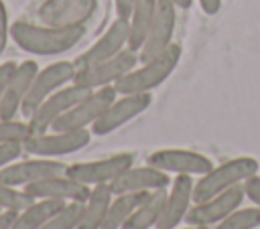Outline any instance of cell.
<instances>
[{
    "instance_id": "6da1fadb",
    "label": "cell",
    "mask_w": 260,
    "mask_h": 229,
    "mask_svg": "<svg viewBox=\"0 0 260 229\" xmlns=\"http://www.w3.org/2000/svg\"><path fill=\"white\" fill-rule=\"evenodd\" d=\"M85 36V26H49L24 20L10 22V41L24 53L55 57L71 51Z\"/></svg>"
},
{
    "instance_id": "7a4b0ae2",
    "label": "cell",
    "mask_w": 260,
    "mask_h": 229,
    "mask_svg": "<svg viewBox=\"0 0 260 229\" xmlns=\"http://www.w3.org/2000/svg\"><path fill=\"white\" fill-rule=\"evenodd\" d=\"M181 53H183L181 45L173 43L160 55H156L148 61H140L132 71H128L114 85L118 95H124V93H152L158 85H162L173 75V71L177 69V65L181 61Z\"/></svg>"
},
{
    "instance_id": "3957f363",
    "label": "cell",
    "mask_w": 260,
    "mask_h": 229,
    "mask_svg": "<svg viewBox=\"0 0 260 229\" xmlns=\"http://www.w3.org/2000/svg\"><path fill=\"white\" fill-rule=\"evenodd\" d=\"M260 172V164L252 156H236L221 164H213V168L201 174L193 184V199L195 203L205 201L213 195H219L232 186L244 184L250 176Z\"/></svg>"
},
{
    "instance_id": "277c9868",
    "label": "cell",
    "mask_w": 260,
    "mask_h": 229,
    "mask_svg": "<svg viewBox=\"0 0 260 229\" xmlns=\"http://www.w3.org/2000/svg\"><path fill=\"white\" fill-rule=\"evenodd\" d=\"M75 75H77L75 61H55V63H49L45 67H39V71H37V75L28 87V93L22 101V107H20V113L24 116V120H28L32 116V111L51 93L69 85L75 79Z\"/></svg>"
},
{
    "instance_id": "5b68a950",
    "label": "cell",
    "mask_w": 260,
    "mask_h": 229,
    "mask_svg": "<svg viewBox=\"0 0 260 229\" xmlns=\"http://www.w3.org/2000/svg\"><path fill=\"white\" fill-rule=\"evenodd\" d=\"M93 132L85 130H47L41 134H30V138L22 144L24 152L30 156H47V158H61L83 150Z\"/></svg>"
},
{
    "instance_id": "8992f818",
    "label": "cell",
    "mask_w": 260,
    "mask_h": 229,
    "mask_svg": "<svg viewBox=\"0 0 260 229\" xmlns=\"http://www.w3.org/2000/svg\"><path fill=\"white\" fill-rule=\"evenodd\" d=\"M132 164H134V154L120 152V154H112V156H106V158L67 164L65 174H69L77 182L91 188V186H98V184H112Z\"/></svg>"
},
{
    "instance_id": "52a82bcc",
    "label": "cell",
    "mask_w": 260,
    "mask_h": 229,
    "mask_svg": "<svg viewBox=\"0 0 260 229\" xmlns=\"http://www.w3.org/2000/svg\"><path fill=\"white\" fill-rule=\"evenodd\" d=\"M118 97V91L114 85L93 89L89 95H85L81 101H77L69 111H65L51 130H85L100 120V116L108 109V105Z\"/></svg>"
},
{
    "instance_id": "ba28073f",
    "label": "cell",
    "mask_w": 260,
    "mask_h": 229,
    "mask_svg": "<svg viewBox=\"0 0 260 229\" xmlns=\"http://www.w3.org/2000/svg\"><path fill=\"white\" fill-rule=\"evenodd\" d=\"M140 63L138 59V51L132 49H124L122 53H118L112 59L100 61L95 65L77 69L75 75V83L87 87V89H100V87H108V85H116L128 71H132L136 65Z\"/></svg>"
},
{
    "instance_id": "9c48e42d",
    "label": "cell",
    "mask_w": 260,
    "mask_h": 229,
    "mask_svg": "<svg viewBox=\"0 0 260 229\" xmlns=\"http://www.w3.org/2000/svg\"><path fill=\"white\" fill-rule=\"evenodd\" d=\"M89 93H91V89H87V87H83V85H79V83H75V81H71L69 85H65V87L57 89L55 93H51V95L32 111V116L26 120L28 126H30V130H32V134H41V132L51 130V126H53L65 111H69L77 101H81V99H83L85 95H89Z\"/></svg>"
},
{
    "instance_id": "30bf717a",
    "label": "cell",
    "mask_w": 260,
    "mask_h": 229,
    "mask_svg": "<svg viewBox=\"0 0 260 229\" xmlns=\"http://www.w3.org/2000/svg\"><path fill=\"white\" fill-rule=\"evenodd\" d=\"M152 103V93H124L118 95L108 109L100 116V120L91 126V132L95 136H106L116 132L118 128L126 126L134 118H138L142 111H146Z\"/></svg>"
},
{
    "instance_id": "8fae6325",
    "label": "cell",
    "mask_w": 260,
    "mask_h": 229,
    "mask_svg": "<svg viewBox=\"0 0 260 229\" xmlns=\"http://www.w3.org/2000/svg\"><path fill=\"white\" fill-rule=\"evenodd\" d=\"M67 170V164L59 158H47V156H32V158H18L10 162L8 166L0 168V178L12 186H28L32 182H39L43 178L63 174Z\"/></svg>"
},
{
    "instance_id": "7c38bea8",
    "label": "cell",
    "mask_w": 260,
    "mask_h": 229,
    "mask_svg": "<svg viewBox=\"0 0 260 229\" xmlns=\"http://www.w3.org/2000/svg\"><path fill=\"white\" fill-rule=\"evenodd\" d=\"M148 164L154 168L167 172V174H189V176H201L213 168V162L209 156L195 152V150H185V148H160L148 154L146 158Z\"/></svg>"
},
{
    "instance_id": "4fadbf2b",
    "label": "cell",
    "mask_w": 260,
    "mask_h": 229,
    "mask_svg": "<svg viewBox=\"0 0 260 229\" xmlns=\"http://www.w3.org/2000/svg\"><path fill=\"white\" fill-rule=\"evenodd\" d=\"M177 26V6L171 0H158L154 18L148 26V32L138 49V59L148 61L160 55L165 49L173 45V34Z\"/></svg>"
},
{
    "instance_id": "5bb4252c",
    "label": "cell",
    "mask_w": 260,
    "mask_h": 229,
    "mask_svg": "<svg viewBox=\"0 0 260 229\" xmlns=\"http://www.w3.org/2000/svg\"><path fill=\"white\" fill-rule=\"evenodd\" d=\"M246 199L244 193V184L232 186L219 195H213L205 201L193 203V207L187 213L185 223L189 225H203V227H213L215 223H219L221 219H225L232 211H236L238 207H242V201Z\"/></svg>"
},
{
    "instance_id": "9a60e30c",
    "label": "cell",
    "mask_w": 260,
    "mask_h": 229,
    "mask_svg": "<svg viewBox=\"0 0 260 229\" xmlns=\"http://www.w3.org/2000/svg\"><path fill=\"white\" fill-rule=\"evenodd\" d=\"M128 41H130V24H128V18L116 16V20L110 22V26L106 28V32L89 49H85L81 55H77L73 61H75L77 69L95 65V63L106 61V59H112L118 53H122L124 49H128Z\"/></svg>"
},
{
    "instance_id": "2e32d148",
    "label": "cell",
    "mask_w": 260,
    "mask_h": 229,
    "mask_svg": "<svg viewBox=\"0 0 260 229\" xmlns=\"http://www.w3.org/2000/svg\"><path fill=\"white\" fill-rule=\"evenodd\" d=\"M193 176L189 174H175L169 188H167V199H165V209L160 215V221L156 229H173L185 223L189 209L193 207Z\"/></svg>"
},
{
    "instance_id": "e0dca14e",
    "label": "cell",
    "mask_w": 260,
    "mask_h": 229,
    "mask_svg": "<svg viewBox=\"0 0 260 229\" xmlns=\"http://www.w3.org/2000/svg\"><path fill=\"white\" fill-rule=\"evenodd\" d=\"M95 4V0H45L39 6V18L49 26H85Z\"/></svg>"
},
{
    "instance_id": "ac0fdd59",
    "label": "cell",
    "mask_w": 260,
    "mask_h": 229,
    "mask_svg": "<svg viewBox=\"0 0 260 229\" xmlns=\"http://www.w3.org/2000/svg\"><path fill=\"white\" fill-rule=\"evenodd\" d=\"M24 190L32 199H53V201H63V203H83L89 197V186L77 182L69 174H55L49 178H43L39 182H32L24 186Z\"/></svg>"
},
{
    "instance_id": "d6986e66",
    "label": "cell",
    "mask_w": 260,
    "mask_h": 229,
    "mask_svg": "<svg viewBox=\"0 0 260 229\" xmlns=\"http://www.w3.org/2000/svg\"><path fill=\"white\" fill-rule=\"evenodd\" d=\"M171 174L154 168L152 164H144V166H130L128 170H124L110 186L114 195H122V193H150V190H158V188H169L171 184Z\"/></svg>"
},
{
    "instance_id": "ffe728a7",
    "label": "cell",
    "mask_w": 260,
    "mask_h": 229,
    "mask_svg": "<svg viewBox=\"0 0 260 229\" xmlns=\"http://www.w3.org/2000/svg\"><path fill=\"white\" fill-rule=\"evenodd\" d=\"M39 71V63L32 59H26L22 63H16L10 81L6 85L2 103H0V120H14L16 113H20L22 101L28 93V87Z\"/></svg>"
},
{
    "instance_id": "44dd1931",
    "label": "cell",
    "mask_w": 260,
    "mask_h": 229,
    "mask_svg": "<svg viewBox=\"0 0 260 229\" xmlns=\"http://www.w3.org/2000/svg\"><path fill=\"white\" fill-rule=\"evenodd\" d=\"M112 199H114V193H112L110 184L91 186L89 197L83 201L81 221H79L77 229H102V223L106 219V213H108Z\"/></svg>"
},
{
    "instance_id": "7402d4cb",
    "label": "cell",
    "mask_w": 260,
    "mask_h": 229,
    "mask_svg": "<svg viewBox=\"0 0 260 229\" xmlns=\"http://www.w3.org/2000/svg\"><path fill=\"white\" fill-rule=\"evenodd\" d=\"M165 199H167V188L146 193V197L140 201V205L136 207V211L122 229H154L160 221Z\"/></svg>"
},
{
    "instance_id": "603a6c76",
    "label": "cell",
    "mask_w": 260,
    "mask_h": 229,
    "mask_svg": "<svg viewBox=\"0 0 260 229\" xmlns=\"http://www.w3.org/2000/svg\"><path fill=\"white\" fill-rule=\"evenodd\" d=\"M63 201L53 199H35L28 207L16 213V219L10 229H43L45 223L63 207Z\"/></svg>"
},
{
    "instance_id": "cb8c5ba5",
    "label": "cell",
    "mask_w": 260,
    "mask_h": 229,
    "mask_svg": "<svg viewBox=\"0 0 260 229\" xmlns=\"http://www.w3.org/2000/svg\"><path fill=\"white\" fill-rule=\"evenodd\" d=\"M156 6H158V0H134L130 16H128V24H130L128 49H132V51L140 49V45L148 32V26L154 18Z\"/></svg>"
},
{
    "instance_id": "d4e9b609",
    "label": "cell",
    "mask_w": 260,
    "mask_h": 229,
    "mask_svg": "<svg viewBox=\"0 0 260 229\" xmlns=\"http://www.w3.org/2000/svg\"><path fill=\"white\" fill-rule=\"evenodd\" d=\"M146 197V193H122V195H114L106 219L102 223V229H122L128 219L132 217V213L136 211V207L140 205V201Z\"/></svg>"
},
{
    "instance_id": "484cf974",
    "label": "cell",
    "mask_w": 260,
    "mask_h": 229,
    "mask_svg": "<svg viewBox=\"0 0 260 229\" xmlns=\"http://www.w3.org/2000/svg\"><path fill=\"white\" fill-rule=\"evenodd\" d=\"M260 227V207H238L225 219L213 225V229H258Z\"/></svg>"
},
{
    "instance_id": "4316f807",
    "label": "cell",
    "mask_w": 260,
    "mask_h": 229,
    "mask_svg": "<svg viewBox=\"0 0 260 229\" xmlns=\"http://www.w3.org/2000/svg\"><path fill=\"white\" fill-rule=\"evenodd\" d=\"M83 203H65L47 223L43 229H77L81 221Z\"/></svg>"
},
{
    "instance_id": "83f0119b",
    "label": "cell",
    "mask_w": 260,
    "mask_h": 229,
    "mask_svg": "<svg viewBox=\"0 0 260 229\" xmlns=\"http://www.w3.org/2000/svg\"><path fill=\"white\" fill-rule=\"evenodd\" d=\"M35 199L20 186H12L0 178V209L2 211H22Z\"/></svg>"
},
{
    "instance_id": "f1b7e54d",
    "label": "cell",
    "mask_w": 260,
    "mask_h": 229,
    "mask_svg": "<svg viewBox=\"0 0 260 229\" xmlns=\"http://www.w3.org/2000/svg\"><path fill=\"white\" fill-rule=\"evenodd\" d=\"M32 130L26 120H0V144L20 142L24 144L30 138Z\"/></svg>"
},
{
    "instance_id": "f546056e",
    "label": "cell",
    "mask_w": 260,
    "mask_h": 229,
    "mask_svg": "<svg viewBox=\"0 0 260 229\" xmlns=\"http://www.w3.org/2000/svg\"><path fill=\"white\" fill-rule=\"evenodd\" d=\"M24 154V146L20 142H8V144H0V168L8 166L10 162L22 158Z\"/></svg>"
},
{
    "instance_id": "4dcf8cb0",
    "label": "cell",
    "mask_w": 260,
    "mask_h": 229,
    "mask_svg": "<svg viewBox=\"0 0 260 229\" xmlns=\"http://www.w3.org/2000/svg\"><path fill=\"white\" fill-rule=\"evenodd\" d=\"M244 193H246V199H248L252 205L260 207V172L254 174V176H250V178L244 182Z\"/></svg>"
},
{
    "instance_id": "1f68e13d",
    "label": "cell",
    "mask_w": 260,
    "mask_h": 229,
    "mask_svg": "<svg viewBox=\"0 0 260 229\" xmlns=\"http://www.w3.org/2000/svg\"><path fill=\"white\" fill-rule=\"evenodd\" d=\"M8 39H10L8 10H6V4L0 0V55L4 53V49H6V45H8Z\"/></svg>"
},
{
    "instance_id": "d6a6232c",
    "label": "cell",
    "mask_w": 260,
    "mask_h": 229,
    "mask_svg": "<svg viewBox=\"0 0 260 229\" xmlns=\"http://www.w3.org/2000/svg\"><path fill=\"white\" fill-rule=\"evenodd\" d=\"M16 63L14 61H4L0 63V103H2V97H4V91H6V85L10 81V75L14 71Z\"/></svg>"
},
{
    "instance_id": "836d02e7",
    "label": "cell",
    "mask_w": 260,
    "mask_h": 229,
    "mask_svg": "<svg viewBox=\"0 0 260 229\" xmlns=\"http://www.w3.org/2000/svg\"><path fill=\"white\" fill-rule=\"evenodd\" d=\"M197 2H199L201 10H203L207 16L217 14V12H219V8H221V0H197Z\"/></svg>"
},
{
    "instance_id": "e575fe53",
    "label": "cell",
    "mask_w": 260,
    "mask_h": 229,
    "mask_svg": "<svg viewBox=\"0 0 260 229\" xmlns=\"http://www.w3.org/2000/svg\"><path fill=\"white\" fill-rule=\"evenodd\" d=\"M132 4H134V0H114L116 14L122 16V18H128L130 16V10H132Z\"/></svg>"
},
{
    "instance_id": "d590c367",
    "label": "cell",
    "mask_w": 260,
    "mask_h": 229,
    "mask_svg": "<svg viewBox=\"0 0 260 229\" xmlns=\"http://www.w3.org/2000/svg\"><path fill=\"white\" fill-rule=\"evenodd\" d=\"M16 219V211H0V229H10Z\"/></svg>"
},
{
    "instance_id": "8d00e7d4",
    "label": "cell",
    "mask_w": 260,
    "mask_h": 229,
    "mask_svg": "<svg viewBox=\"0 0 260 229\" xmlns=\"http://www.w3.org/2000/svg\"><path fill=\"white\" fill-rule=\"evenodd\" d=\"M179 10H189L191 8V4H193V0H171Z\"/></svg>"
},
{
    "instance_id": "74e56055",
    "label": "cell",
    "mask_w": 260,
    "mask_h": 229,
    "mask_svg": "<svg viewBox=\"0 0 260 229\" xmlns=\"http://www.w3.org/2000/svg\"><path fill=\"white\" fill-rule=\"evenodd\" d=\"M154 229H156V227H154ZM173 229H211V227H203V225H189V223H187L185 227H181V225H179V227H173Z\"/></svg>"
},
{
    "instance_id": "f35d334b",
    "label": "cell",
    "mask_w": 260,
    "mask_h": 229,
    "mask_svg": "<svg viewBox=\"0 0 260 229\" xmlns=\"http://www.w3.org/2000/svg\"><path fill=\"white\" fill-rule=\"evenodd\" d=\"M0 211H2V209H0Z\"/></svg>"
},
{
    "instance_id": "ab89813d",
    "label": "cell",
    "mask_w": 260,
    "mask_h": 229,
    "mask_svg": "<svg viewBox=\"0 0 260 229\" xmlns=\"http://www.w3.org/2000/svg\"><path fill=\"white\" fill-rule=\"evenodd\" d=\"M258 229H260V227H258Z\"/></svg>"
}]
</instances>
